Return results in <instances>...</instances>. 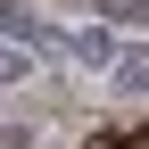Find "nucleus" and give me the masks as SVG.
<instances>
[{
  "instance_id": "f257e3e1",
  "label": "nucleus",
  "mask_w": 149,
  "mask_h": 149,
  "mask_svg": "<svg viewBox=\"0 0 149 149\" xmlns=\"http://www.w3.org/2000/svg\"><path fill=\"white\" fill-rule=\"evenodd\" d=\"M58 50H74L83 66H116V58H124V50H116V33H108V25H74V33H58Z\"/></svg>"
},
{
  "instance_id": "7ed1b4c3",
  "label": "nucleus",
  "mask_w": 149,
  "mask_h": 149,
  "mask_svg": "<svg viewBox=\"0 0 149 149\" xmlns=\"http://www.w3.org/2000/svg\"><path fill=\"white\" fill-rule=\"evenodd\" d=\"M116 91H149V50H124L116 58Z\"/></svg>"
},
{
  "instance_id": "20e7f679",
  "label": "nucleus",
  "mask_w": 149,
  "mask_h": 149,
  "mask_svg": "<svg viewBox=\"0 0 149 149\" xmlns=\"http://www.w3.org/2000/svg\"><path fill=\"white\" fill-rule=\"evenodd\" d=\"M108 25H149V0H100Z\"/></svg>"
},
{
  "instance_id": "423d86ee",
  "label": "nucleus",
  "mask_w": 149,
  "mask_h": 149,
  "mask_svg": "<svg viewBox=\"0 0 149 149\" xmlns=\"http://www.w3.org/2000/svg\"><path fill=\"white\" fill-rule=\"evenodd\" d=\"M91 149H149V124L141 133H91Z\"/></svg>"
},
{
  "instance_id": "39448f33",
  "label": "nucleus",
  "mask_w": 149,
  "mask_h": 149,
  "mask_svg": "<svg viewBox=\"0 0 149 149\" xmlns=\"http://www.w3.org/2000/svg\"><path fill=\"white\" fill-rule=\"evenodd\" d=\"M33 74V50H0V83H25Z\"/></svg>"
},
{
  "instance_id": "f03ea898",
  "label": "nucleus",
  "mask_w": 149,
  "mask_h": 149,
  "mask_svg": "<svg viewBox=\"0 0 149 149\" xmlns=\"http://www.w3.org/2000/svg\"><path fill=\"white\" fill-rule=\"evenodd\" d=\"M0 33H8V42H25V50H42V42H58V33H50V25H42L33 8H17V0L0 8Z\"/></svg>"
},
{
  "instance_id": "0eeeda50",
  "label": "nucleus",
  "mask_w": 149,
  "mask_h": 149,
  "mask_svg": "<svg viewBox=\"0 0 149 149\" xmlns=\"http://www.w3.org/2000/svg\"><path fill=\"white\" fill-rule=\"evenodd\" d=\"M0 149H25V133H8V124H0Z\"/></svg>"
}]
</instances>
